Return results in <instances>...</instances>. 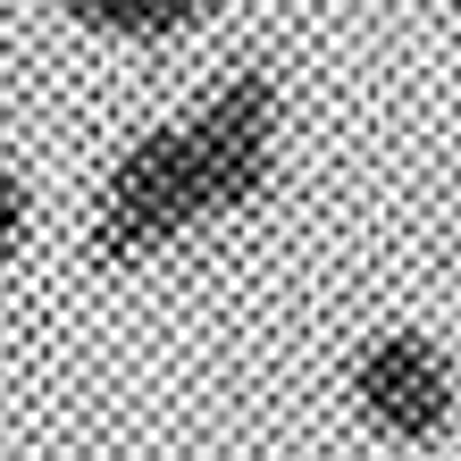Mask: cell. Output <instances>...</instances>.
I'll use <instances>...</instances> for the list:
<instances>
[{
  "label": "cell",
  "instance_id": "8992f818",
  "mask_svg": "<svg viewBox=\"0 0 461 461\" xmlns=\"http://www.w3.org/2000/svg\"><path fill=\"white\" fill-rule=\"evenodd\" d=\"M445 9H453V17H461V0H445Z\"/></svg>",
  "mask_w": 461,
  "mask_h": 461
},
{
  "label": "cell",
  "instance_id": "7a4b0ae2",
  "mask_svg": "<svg viewBox=\"0 0 461 461\" xmlns=\"http://www.w3.org/2000/svg\"><path fill=\"white\" fill-rule=\"evenodd\" d=\"M176 126H185V143H194L210 227H227V219H243V210L268 202L277 159H285V85L260 59L210 68L202 93L176 110Z\"/></svg>",
  "mask_w": 461,
  "mask_h": 461
},
{
  "label": "cell",
  "instance_id": "3957f363",
  "mask_svg": "<svg viewBox=\"0 0 461 461\" xmlns=\"http://www.w3.org/2000/svg\"><path fill=\"white\" fill-rule=\"evenodd\" d=\"M344 402L377 445H437L461 420V369L428 328H369L344 361Z\"/></svg>",
  "mask_w": 461,
  "mask_h": 461
},
{
  "label": "cell",
  "instance_id": "277c9868",
  "mask_svg": "<svg viewBox=\"0 0 461 461\" xmlns=\"http://www.w3.org/2000/svg\"><path fill=\"white\" fill-rule=\"evenodd\" d=\"M50 17L110 50H176L227 17V0H50Z\"/></svg>",
  "mask_w": 461,
  "mask_h": 461
},
{
  "label": "cell",
  "instance_id": "6da1fadb",
  "mask_svg": "<svg viewBox=\"0 0 461 461\" xmlns=\"http://www.w3.org/2000/svg\"><path fill=\"white\" fill-rule=\"evenodd\" d=\"M202 227H210V202H202V168H194L185 126L176 118L134 126L126 143L101 159L93 202H85V252H93V268H118V277L159 268V260H176Z\"/></svg>",
  "mask_w": 461,
  "mask_h": 461
},
{
  "label": "cell",
  "instance_id": "5b68a950",
  "mask_svg": "<svg viewBox=\"0 0 461 461\" xmlns=\"http://www.w3.org/2000/svg\"><path fill=\"white\" fill-rule=\"evenodd\" d=\"M25 243H34V176L0 151V268L25 260Z\"/></svg>",
  "mask_w": 461,
  "mask_h": 461
}]
</instances>
